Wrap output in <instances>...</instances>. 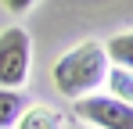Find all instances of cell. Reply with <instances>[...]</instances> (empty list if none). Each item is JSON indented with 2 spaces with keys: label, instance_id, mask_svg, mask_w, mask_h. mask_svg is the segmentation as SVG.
I'll use <instances>...</instances> for the list:
<instances>
[{
  "label": "cell",
  "instance_id": "1",
  "mask_svg": "<svg viewBox=\"0 0 133 129\" xmlns=\"http://www.w3.org/2000/svg\"><path fill=\"white\" fill-rule=\"evenodd\" d=\"M108 54L101 43H83L76 50H68L58 58L50 79H54V90L68 97V101H79V97H90L97 86L108 79Z\"/></svg>",
  "mask_w": 133,
  "mask_h": 129
},
{
  "label": "cell",
  "instance_id": "2",
  "mask_svg": "<svg viewBox=\"0 0 133 129\" xmlns=\"http://www.w3.org/2000/svg\"><path fill=\"white\" fill-rule=\"evenodd\" d=\"M29 61H32V47L29 32L11 25L0 32V86L4 90H22L29 79Z\"/></svg>",
  "mask_w": 133,
  "mask_h": 129
},
{
  "label": "cell",
  "instance_id": "3",
  "mask_svg": "<svg viewBox=\"0 0 133 129\" xmlns=\"http://www.w3.org/2000/svg\"><path fill=\"white\" fill-rule=\"evenodd\" d=\"M76 115L87 118L94 129H133V104L119 101V97H79L76 101Z\"/></svg>",
  "mask_w": 133,
  "mask_h": 129
},
{
  "label": "cell",
  "instance_id": "4",
  "mask_svg": "<svg viewBox=\"0 0 133 129\" xmlns=\"http://www.w3.org/2000/svg\"><path fill=\"white\" fill-rule=\"evenodd\" d=\"M25 101L22 97V90H4L0 86V129H11L18 118H22V111H25Z\"/></svg>",
  "mask_w": 133,
  "mask_h": 129
},
{
  "label": "cell",
  "instance_id": "5",
  "mask_svg": "<svg viewBox=\"0 0 133 129\" xmlns=\"http://www.w3.org/2000/svg\"><path fill=\"white\" fill-rule=\"evenodd\" d=\"M18 129H61V115L50 111V108H25Z\"/></svg>",
  "mask_w": 133,
  "mask_h": 129
},
{
  "label": "cell",
  "instance_id": "6",
  "mask_svg": "<svg viewBox=\"0 0 133 129\" xmlns=\"http://www.w3.org/2000/svg\"><path fill=\"white\" fill-rule=\"evenodd\" d=\"M104 54H108L111 64H122V68H133V32H119L104 43Z\"/></svg>",
  "mask_w": 133,
  "mask_h": 129
},
{
  "label": "cell",
  "instance_id": "7",
  "mask_svg": "<svg viewBox=\"0 0 133 129\" xmlns=\"http://www.w3.org/2000/svg\"><path fill=\"white\" fill-rule=\"evenodd\" d=\"M108 86H111V97L133 104V68H122V64L108 68Z\"/></svg>",
  "mask_w": 133,
  "mask_h": 129
},
{
  "label": "cell",
  "instance_id": "8",
  "mask_svg": "<svg viewBox=\"0 0 133 129\" xmlns=\"http://www.w3.org/2000/svg\"><path fill=\"white\" fill-rule=\"evenodd\" d=\"M0 4H4V7H7L11 15H25V11H29V7H32L36 0H0Z\"/></svg>",
  "mask_w": 133,
  "mask_h": 129
}]
</instances>
